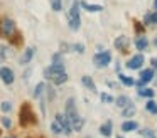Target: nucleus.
Returning <instances> with one entry per match:
<instances>
[{
	"instance_id": "nucleus-6",
	"label": "nucleus",
	"mask_w": 157,
	"mask_h": 138,
	"mask_svg": "<svg viewBox=\"0 0 157 138\" xmlns=\"http://www.w3.org/2000/svg\"><path fill=\"white\" fill-rule=\"evenodd\" d=\"M0 30H2V34H4L5 37H10L12 34L15 32V24H14V20L4 19L2 22H0Z\"/></svg>"
},
{
	"instance_id": "nucleus-36",
	"label": "nucleus",
	"mask_w": 157,
	"mask_h": 138,
	"mask_svg": "<svg viewBox=\"0 0 157 138\" xmlns=\"http://www.w3.org/2000/svg\"><path fill=\"white\" fill-rule=\"evenodd\" d=\"M117 138H123V136H117Z\"/></svg>"
},
{
	"instance_id": "nucleus-28",
	"label": "nucleus",
	"mask_w": 157,
	"mask_h": 138,
	"mask_svg": "<svg viewBox=\"0 0 157 138\" xmlns=\"http://www.w3.org/2000/svg\"><path fill=\"white\" fill-rule=\"evenodd\" d=\"M140 133H142V136H145V138H155V136H154V133L149 130V128H145V130H142Z\"/></svg>"
},
{
	"instance_id": "nucleus-26",
	"label": "nucleus",
	"mask_w": 157,
	"mask_h": 138,
	"mask_svg": "<svg viewBox=\"0 0 157 138\" xmlns=\"http://www.w3.org/2000/svg\"><path fill=\"white\" fill-rule=\"evenodd\" d=\"M100 98H101V101H103V103H113V101H115V99H113V96H110L108 93H103Z\"/></svg>"
},
{
	"instance_id": "nucleus-19",
	"label": "nucleus",
	"mask_w": 157,
	"mask_h": 138,
	"mask_svg": "<svg viewBox=\"0 0 157 138\" xmlns=\"http://www.w3.org/2000/svg\"><path fill=\"white\" fill-rule=\"evenodd\" d=\"M115 103H117V106L125 108L127 104H128V103H132V101H130V98H128V96H118V98L115 99Z\"/></svg>"
},
{
	"instance_id": "nucleus-21",
	"label": "nucleus",
	"mask_w": 157,
	"mask_h": 138,
	"mask_svg": "<svg viewBox=\"0 0 157 138\" xmlns=\"http://www.w3.org/2000/svg\"><path fill=\"white\" fill-rule=\"evenodd\" d=\"M144 22L145 24H157V10L152 13H147V15L144 17Z\"/></svg>"
},
{
	"instance_id": "nucleus-34",
	"label": "nucleus",
	"mask_w": 157,
	"mask_h": 138,
	"mask_svg": "<svg viewBox=\"0 0 157 138\" xmlns=\"http://www.w3.org/2000/svg\"><path fill=\"white\" fill-rule=\"evenodd\" d=\"M154 7H155V9H157V0H154Z\"/></svg>"
},
{
	"instance_id": "nucleus-32",
	"label": "nucleus",
	"mask_w": 157,
	"mask_h": 138,
	"mask_svg": "<svg viewBox=\"0 0 157 138\" xmlns=\"http://www.w3.org/2000/svg\"><path fill=\"white\" fill-rule=\"evenodd\" d=\"M2 125H4V126H5V128H10V125H12V121H10V120H9V118H7V116H4V118H2Z\"/></svg>"
},
{
	"instance_id": "nucleus-33",
	"label": "nucleus",
	"mask_w": 157,
	"mask_h": 138,
	"mask_svg": "<svg viewBox=\"0 0 157 138\" xmlns=\"http://www.w3.org/2000/svg\"><path fill=\"white\" fill-rule=\"evenodd\" d=\"M150 64H152V67H155V69H157V57H154V59L150 61Z\"/></svg>"
},
{
	"instance_id": "nucleus-16",
	"label": "nucleus",
	"mask_w": 157,
	"mask_h": 138,
	"mask_svg": "<svg viewBox=\"0 0 157 138\" xmlns=\"http://www.w3.org/2000/svg\"><path fill=\"white\" fill-rule=\"evenodd\" d=\"M135 47H137L139 50H145L147 47H149V40H147L144 35H140L139 39L135 40Z\"/></svg>"
},
{
	"instance_id": "nucleus-1",
	"label": "nucleus",
	"mask_w": 157,
	"mask_h": 138,
	"mask_svg": "<svg viewBox=\"0 0 157 138\" xmlns=\"http://www.w3.org/2000/svg\"><path fill=\"white\" fill-rule=\"evenodd\" d=\"M64 116H66V120H68L71 130L79 131L83 128V118L79 116V113H78V110H76V104H75V99H73V98H69L68 103H66V113H64Z\"/></svg>"
},
{
	"instance_id": "nucleus-8",
	"label": "nucleus",
	"mask_w": 157,
	"mask_h": 138,
	"mask_svg": "<svg viewBox=\"0 0 157 138\" xmlns=\"http://www.w3.org/2000/svg\"><path fill=\"white\" fill-rule=\"evenodd\" d=\"M0 77L5 84H12L14 83V71L10 67H0Z\"/></svg>"
},
{
	"instance_id": "nucleus-2",
	"label": "nucleus",
	"mask_w": 157,
	"mask_h": 138,
	"mask_svg": "<svg viewBox=\"0 0 157 138\" xmlns=\"http://www.w3.org/2000/svg\"><path fill=\"white\" fill-rule=\"evenodd\" d=\"M44 77H46V79H49L51 83L58 84V86L68 81V74H66L64 66H63V64H52V66L46 67V69H44Z\"/></svg>"
},
{
	"instance_id": "nucleus-30",
	"label": "nucleus",
	"mask_w": 157,
	"mask_h": 138,
	"mask_svg": "<svg viewBox=\"0 0 157 138\" xmlns=\"http://www.w3.org/2000/svg\"><path fill=\"white\" fill-rule=\"evenodd\" d=\"M10 110H12V104L9 103V101H4V103H2V111L7 113V111H10Z\"/></svg>"
},
{
	"instance_id": "nucleus-37",
	"label": "nucleus",
	"mask_w": 157,
	"mask_h": 138,
	"mask_svg": "<svg viewBox=\"0 0 157 138\" xmlns=\"http://www.w3.org/2000/svg\"><path fill=\"white\" fill-rule=\"evenodd\" d=\"M155 46H157V39H155Z\"/></svg>"
},
{
	"instance_id": "nucleus-5",
	"label": "nucleus",
	"mask_w": 157,
	"mask_h": 138,
	"mask_svg": "<svg viewBox=\"0 0 157 138\" xmlns=\"http://www.w3.org/2000/svg\"><path fill=\"white\" fill-rule=\"evenodd\" d=\"M110 61H112V54L108 50H101L93 57V62H95L96 67H106L110 64Z\"/></svg>"
},
{
	"instance_id": "nucleus-14",
	"label": "nucleus",
	"mask_w": 157,
	"mask_h": 138,
	"mask_svg": "<svg viewBox=\"0 0 157 138\" xmlns=\"http://www.w3.org/2000/svg\"><path fill=\"white\" fill-rule=\"evenodd\" d=\"M34 52H36V49H34V47H29V49H25V52L22 54L21 62H22V64H29V62H31V59L34 57Z\"/></svg>"
},
{
	"instance_id": "nucleus-27",
	"label": "nucleus",
	"mask_w": 157,
	"mask_h": 138,
	"mask_svg": "<svg viewBox=\"0 0 157 138\" xmlns=\"http://www.w3.org/2000/svg\"><path fill=\"white\" fill-rule=\"evenodd\" d=\"M7 56H9V50H7V47L0 46V62H2V61H4Z\"/></svg>"
},
{
	"instance_id": "nucleus-24",
	"label": "nucleus",
	"mask_w": 157,
	"mask_h": 138,
	"mask_svg": "<svg viewBox=\"0 0 157 138\" xmlns=\"http://www.w3.org/2000/svg\"><path fill=\"white\" fill-rule=\"evenodd\" d=\"M44 89H46V84H44V83H39L37 86H36L34 96H36V98H39V96H41V94H42V91H44Z\"/></svg>"
},
{
	"instance_id": "nucleus-7",
	"label": "nucleus",
	"mask_w": 157,
	"mask_h": 138,
	"mask_svg": "<svg viewBox=\"0 0 157 138\" xmlns=\"http://www.w3.org/2000/svg\"><path fill=\"white\" fill-rule=\"evenodd\" d=\"M142 64H144V56L142 54H137V56L130 57V61L125 64V66L128 67V69H140Z\"/></svg>"
},
{
	"instance_id": "nucleus-35",
	"label": "nucleus",
	"mask_w": 157,
	"mask_h": 138,
	"mask_svg": "<svg viewBox=\"0 0 157 138\" xmlns=\"http://www.w3.org/2000/svg\"><path fill=\"white\" fill-rule=\"evenodd\" d=\"M154 81H155V84H157V77H155V79H154Z\"/></svg>"
},
{
	"instance_id": "nucleus-12",
	"label": "nucleus",
	"mask_w": 157,
	"mask_h": 138,
	"mask_svg": "<svg viewBox=\"0 0 157 138\" xmlns=\"http://www.w3.org/2000/svg\"><path fill=\"white\" fill-rule=\"evenodd\" d=\"M79 7H83L88 12H100L103 10V5H96V3H88V2H79Z\"/></svg>"
},
{
	"instance_id": "nucleus-11",
	"label": "nucleus",
	"mask_w": 157,
	"mask_h": 138,
	"mask_svg": "<svg viewBox=\"0 0 157 138\" xmlns=\"http://www.w3.org/2000/svg\"><path fill=\"white\" fill-rule=\"evenodd\" d=\"M128 44H130V39L127 35H120L115 39V47L120 50H127V46H128Z\"/></svg>"
},
{
	"instance_id": "nucleus-29",
	"label": "nucleus",
	"mask_w": 157,
	"mask_h": 138,
	"mask_svg": "<svg viewBox=\"0 0 157 138\" xmlns=\"http://www.w3.org/2000/svg\"><path fill=\"white\" fill-rule=\"evenodd\" d=\"M51 128H52V131H54V133H61V131H63V128L59 126V123H58V121H54V123L51 125Z\"/></svg>"
},
{
	"instance_id": "nucleus-4",
	"label": "nucleus",
	"mask_w": 157,
	"mask_h": 138,
	"mask_svg": "<svg viewBox=\"0 0 157 138\" xmlns=\"http://www.w3.org/2000/svg\"><path fill=\"white\" fill-rule=\"evenodd\" d=\"M34 121H36V118H34V113H32L31 106H29L27 103L22 104V108H21V125L27 126V125L34 123Z\"/></svg>"
},
{
	"instance_id": "nucleus-9",
	"label": "nucleus",
	"mask_w": 157,
	"mask_h": 138,
	"mask_svg": "<svg viewBox=\"0 0 157 138\" xmlns=\"http://www.w3.org/2000/svg\"><path fill=\"white\" fill-rule=\"evenodd\" d=\"M154 79V69H144L142 73H140V81L137 84H139L140 88L144 86V84L150 83V81Z\"/></svg>"
},
{
	"instance_id": "nucleus-13",
	"label": "nucleus",
	"mask_w": 157,
	"mask_h": 138,
	"mask_svg": "<svg viewBox=\"0 0 157 138\" xmlns=\"http://www.w3.org/2000/svg\"><path fill=\"white\" fill-rule=\"evenodd\" d=\"M81 83H83V86L88 88L91 93H96V84H95V81H93L90 76H83L81 77Z\"/></svg>"
},
{
	"instance_id": "nucleus-23",
	"label": "nucleus",
	"mask_w": 157,
	"mask_h": 138,
	"mask_svg": "<svg viewBox=\"0 0 157 138\" xmlns=\"http://www.w3.org/2000/svg\"><path fill=\"white\" fill-rule=\"evenodd\" d=\"M139 94L144 98H154V89H149V88H144V89H139Z\"/></svg>"
},
{
	"instance_id": "nucleus-25",
	"label": "nucleus",
	"mask_w": 157,
	"mask_h": 138,
	"mask_svg": "<svg viewBox=\"0 0 157 138\" xmlns=\"http://www.w3.org/2000/svg\"><path fill=\"white\" fill-rule=\"evenodd\" d=\"M51 7H52V10L59 12V10H61V7H63L61 0H51Z\"/></svg>"
},
{
	"instance_id": "nucleus-17",
	"label": "nucleus",
	"mask_w": 157,
	"mask_h": 138,
	"mask_svg": "<svg viewBox=\"0 0 157 138\" xmlns=\"http://www.w3.org/2000/svg\"><path fill=\"white\" fill-rule=\"evenodd\" d=\"M137 126H139V125H137V121H123L122 123V130L123 131H135L137 130Z\"/></svg>"
},
{
	"instance_id": "nucleus-3",
	"label": "nucleus",
	"mask_w": 157,
	"mask_h": 138,
	"mask_svg": "<svg viewBox=\"0 0 157 138\" xmlns=\"http://www.w3.org/2000/svg\"><path fill=\"white\" fill-rule=\"evenodd\" d=\"M79 25H81V19H79V2L75 0L69 9V27L73 30H78Z\"/></svg>"
},
{
	"instance_id": "nucleus-15",
	"label": "nucleus",
	"mask_w": 157,
	"mask_h": 138,
	"mask_svg": "<svg viewBox=\"0 0 157 138\" xmlns=\"http://www.w3.org/2000/svg\"><path fill=\"white\" fill-rule=\"evenodd\" d=\"M100 133L103 136H112V121H105V123L100 126Z\"/></svg>"
},
{
	"instance_id": "nucleus-20",
	"label": "nucleus",
	"mask_w": 157,
	"mask_h": 138,
	"mask_svg": "<svg viewBox=\"0 0 157 138\" xmlns=\"http://www.w3.org/2000/svg\"><path fill=\"white\" fill-rule=\"evenodd\" d=\"M145 108H147V111H149V113L157 114V103L152 99V98H150V99H149V103L145 104Z\"/></svg>"
},
{
	"instance_id": "nucleus-22",
	"label": "nucleus",
	"mask_w": 157,
	"mask_h": 138,
	"mask_svg": "<svg viewBox=\"0 0 157 138\" xmlns=\"http://www.w3.org/2000/svg\"><path fill=\"white\" fill-rule=\"evenodd\" d=\"M118 77H120V81H122V83L125 84V86H133V84H135V81H133L132 77L125 76V74H122V73L118 74Z\"/></svg>"
},
{
	"instance_id": "nucleus-10",
	"label": "nucleus",
	"mask_w": 157,
	"mask_h": 138,
	"mask_svg": "<svg viewBox=\"0 0 157 138\" xmlns=\"http://www.w3.org/2000/svg\"><path fill=\"white\" fill-rule=\"evenodd\" d=\"M56 121L59 123V126L63 128V131H64L66 135L71 133V126H69V123H68V120H66L64 114H56Z\"/></svg>"
},
{
	"instance_id": "nucleus-31",
	"label": "nucleus",
	"mask_w": 157,
	"mask_h": 138,
	"mask_svg": "<svg viewBox=\"0 0 157 138\" xmlns=\"http://www.w3.org/2000/svg\"><path fill=\"white\" fill-rule=\"evenodd\" d=\"M73 49H75V50H78L79 54H83V52H85V46H83V44H75V46H73Z\"/></svg>"
},
{
	"instance_id": "nucleus-18",
	"label": "nucleus",
	"mask_w": 157,
	"mask_h": 138,
	"mask_svg": "<svg viewBox=\"0 0 157 138\" xmlns=\"http://www.w3.org/2000/svg\"><path fill=\"white\" fill-rule=\"evenodd\" d=\"M135 111H137V108H135V104H132V103H128L125 106V110H123V116L125 118H130V116H133V114H135Z\"/></svg>"
}]
</instances>
